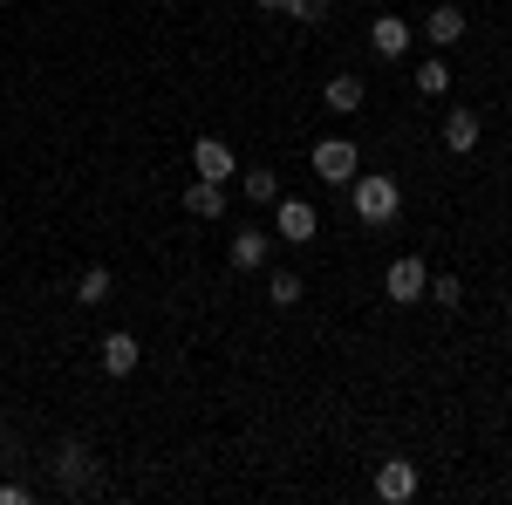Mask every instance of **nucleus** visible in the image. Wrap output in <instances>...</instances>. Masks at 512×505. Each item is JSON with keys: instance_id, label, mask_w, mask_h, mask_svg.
I'll list each match as a JSON object with an SVG mask.
<instances>
[{"instance_id": "nucleus-6", "label": "nucleus", "mask_w": 512, "mask_h": 505, "mask_svg": "<svg viewBox=\"0 0 512 505\" xmlns=\"http://www.w3.org/2000/svg\"><path fill=\"white\" fill-rule=\"evenodd\" d=\"M192 171H198V178H219V185H233V178H239L233 144H226V137H198V144H192Z\"/></svg>"}, {"instance_id": "nucleus-18", "label": "nucleus", "mask_w": 512, "mask_h": 505, "mask_svg": "<svg viewBox=\"0 0 512 505\" xmlns=\"http://www.w3.org/2000/svg\"><path fill=\"white\" fill-rule=\"evenodd\" d=\"M424 301H437V308H458V301H465V280H458V273H437L431 287H424Z\"/></svg>"}, {"instance_id": "nucleus-3", "label": "nucleus", "mask_w": 512, "mask_h": 505, "mask_svg": "<svg viewBox=\"0 0 512 505\" xmlns=\"http://www.w3.org/2000/svg\"><path fill=\"white\" fill-rule=\"evenodd\" d=\"M424 287H431V267H424L417 253H403V260H390V273H383V294H390L396 308L424 301Z\"/></svg>"}, {"instance_id": "nucleus-21", "label": "nucleus", "mask_w": 512, "mask_h": 505, "mask_svg": "<svg viewBox=\"0 0 512 505\" xmlns=\"http://www.w3.org/2000/svg\"><path fill=\"white\" fill-rule=\"evenodd\" d=\"M35 499V492H28V485H14V478H7V485H0V505H28Z\"/></svg>"}, {"instance_id": "nucleus-10", "label": "nucleus", "mask_w": 512, "mask_h": 505, "mask_svg": "<svg viewBox=\"0 0 512 505\" xmlns=\"http://www.w3.org/2000/svg\"><path fill=\"white\" fill-rule=\"evenodd\" d=\"M376 499H390V505L417 499V465H410V458H383V465H376Z\"/></svg>"}, {"instance_id": "nucleus-9", "label": "nucleus", "mask_w": 512, "mask_h": 505, "mask_svg": "<svg viewBox=\"0 0 512 505\" xmlns=\"http://www.w3.org/2000/svg\"><path fill=\"white\" fill-rule=\"evenodd\" d=\"M96 355H103V376H130V369L144 362V342H137V335H123V328H110V335L96 342Z\"/></svg>"}, {"instance_id": "nucleus-2", "label": "nucleus", "mask_w": 512, "mask_h": 505, "mask_svg": "<svg viewBox=\"0 0 512 505\" xmlns=\"http://www.w3.org/2000/svg\"><path fill=\"white\" fill-rule=\"evenodd\" d=\"M308 164H315V178H321V185H349L355 171H362V157H355L349 137H321Z\"/></svg>"}, {"instance_id": "nucleus-8", "label": "nucleus", "mask_w": 512, "mask_h": 505, "mask_svg": "<svg viewBox=\"0 0 512 505\" xmlns=\"http://www.w3.org/2000/svg\"><path fill=\"white\" fill-rule=\"evenodd\" d=\"M417 28H424V41H431V48H451V41H465V28H472V21H465V7L437 0V7L424 14V21H417Z\"/></svg>"}, {"instance_id": "nucleus-4", "label": "nucleus", "mask_w": 512, "mask_h": 505, "mask_svg": "<svg viewBox=\"0 0 512 505\" xmlns=\"http://www.w3.org/2000/svg\"><path fill=\"white\" fill-rule=\"evenodd\" d=\"M274 233L287 239V246H308V239L321 233V212L308 198H274Z\"/></svg>"}, {"instance_id": "nucleus-22", "label": "nucleus", "mask_w": 512, "mask_h": 505, "mask_svg": "<svg viewBox=\"0 0 512 505\" xmlns=\"http://www.w3.org/2000/svg\"><path fill=\"white\" fill-rule=\"evenodd\" d=\"M287 7H294V0H260V14H287Z\"/></svg>"}, {"instance_id": "nucleus-12", "label": "nucleus", "mask_w": 512, "mask_h": 505, "mask_svg": "<svg viewBox=\"0 0 512 505\" xmlns=\"http://www.w3.org/2000/svg\"><path fill=\"white\" fill-rule=\"evenodd\" d=\"M185 212H192V219H226V185H219V178L185 185Z\"/></svg>"}, {"instance_id": "nucleus-20", "label": "nucleus", "mask_w": 512, "mask_h": 505, "mask_svg": "<svg viewBox=\"0 0 512 505\" xmlns=\"http://www.w3.org/2000/svg\"><path fill=\"white\" fill-rule=\"evenodd\" d=\"M287 14H294V21H308V28H321V21H328V0H294Z\"/></svg>"}, {"instance_id": "nucleus-7", "label": "nucleus", "mask_w": 512, "mask_h": 505, "mask_svg": "<svg viewBox=\"0 0 512 505\" xmlns=\"http://www.w3.org/2000/svg\"><path fill=\"white\" fill-rule=\"evenodd\" d=\"M410 41H417V28H410V21H396V14H376V21H369V48H376L383 62H403V55H410Z\"/></svg>"}, {"instance_id": "nucleus-14", "label": "nucleus", "mask_w": 512, "mask_h": 505, "mask_svg": "<svg viewBox=\"0 0 512 505\" xmlns=\"http://www.w3.org/2000/svg\"><path fill=\"white\" fill-rule=\"evenodd\" d=\"M478 137H485L478 110H451V117H444V144H451V151H478Z\"/></svg>"}, {"instance_id": "nucleus-23", "label": "nucleus", "mask_w": 512, "mask_h": 505, "mask_svg": "<svg viewBox=\"0 0 512 505\" xmlns=\"http://www.w3.org/2000/svg\"><path fill=\"white\" fill-rule=\"evenodd\" d=\"M0 7H7V0H0Z\"/></svg>"}, {"instance_id": "nucleus-5", "label": "nucleus", "mask_w": 512, "mask_h": 505, "mask_svg": "<svg viewBox=\"0 0 512 505\" xmlns=\"http://www.w3.org/2000/svg\"><path fill=\"white\" fill-rule=\"evenodd\" d=\"M55 485H62V492H89V485H96V458H89L82 437H62V451H55Z\"/></svg>"}, {"instance_id": "nucleus-17", "label": "nucleus", "mask_w": 512, "mask_h": 505, "mask_svg": "<svg viewBox=\"0 0 512 505\" xmlns=\"http://www.w3.org/2000/svg\"><path fill=\"white\" fill-rule=\"evenodd\" d=\"M239 192L253 198V205H274V198H280V178H274V171H239Z\"/></svg>"}, {"instance_id": "nucleus-1", "label": "nucleus", "mask_w": 512, "mask_h": 505, "mask_svg": "<svg viewBox=\"0 0 512 505\" xmlns=\"http://www.w3.org/2000/svg\"><path fill=\"white\" fill-rule=\"evenodd\" d=\"M349 205L362 226H396V212H403V185H396L390 171H355L349 178Z\"/></svg>"}, {"instance_id": "nucleus-11", "label": "nucleus", "mask_w": 512, "mask_h": 505, "mask_svg": "<svg viewBox=\"0 0 512 505\" xmlns=\"http://www.w3.org/2000/svg\"><path fill=\"white\" fill-rule=\"evenodd\" d=\"M267 246H274V233H260V226H239L226 253H233V267H239V273H253V267H267Z\"/></svg>"}, {"instance_id": "nucleus-13", "label": "nucleus", "mask_w": 512, "mask_h": 505, "mask_svg": "<svg viewBox=\"0 0 512 505\" xmlns=\"http://www.w3.org/2000/svg\"><path fill=\"white\" fill-rule=\"evenodd\" d=\"M321 96H328V110H335V117H355L369 89H362V76H328V89H321Z\"/></svg>"}, {"instance_id": "nucleus-15", "label": "nucleus", "mask_w": 512, "mask_h": 505, "mask_svg": "<svg viewBox=\"0 0 512 505\" xmlns=\"http://www.w3.org/2000/svg\"><path fill=\"white\" fill-rule=\"evenodd\" d=\"M410 82H417V96H451V82H458V76H451L444 55H431V62H417V76H410Z\"/></svg>"}, {"instance_id": "nucleus-16", "label": "nucleus", "mask_w": 512, "mask_h": 505, "mask_svg": "<svg viewBox=\"0 0 512 505\" xmlns=\"http://www.w3.org/2000/svg\"><path fill=\"white\" fill-rule=\"evenodd\" d=\"M76 301H82V308L110 301V267H82V280H76Z\"/></svg>"}, {"instance_id": "nucleus-19", "label": "nucleus", "mask_w": 512, "mask_h": 505, "mask_svg": "<svg viewBox=\"0 0 512 505\" xmlns=\"http://www.w3.org/2000/svg\"><path fill=\"white\" fill-rule=\"evenodd\" d=\"M267 294H274V308H294V301H301L308 287H301V273H287V267H280V273H274V287H267Z\"/></svg>"}]
</instances>
